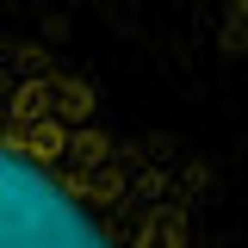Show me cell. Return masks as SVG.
<instances>
[{
    "instance_id": "obj_1",
    "label": "cell",
    "mask_w": 248,
    "mask_h": 248,
    "mask_svg": "<svg viewBox=\"0 0 248 248\" xmlns=\"http://www.w3.org/2000/svg\"><path fill=\"white\" fill-rule=\"evenodd\" d=\"M0 248H192L186 180L75 62L0 25Z\"/></svg>"
},
{
    "instance_id": "obj_2",
    "label": "cell",
    "mask_w": 248,
    "mask_h": 248,
    "mask_svg": "<svg viewBox=\"0 0 248 248\" xmlns=\"http://www.w3.org/2000/svg\"><path fill=\"white\" fill-rule=\"evenodd\" d=\"M236 13H242V19H248V0H236Z\"/></svg>"
}]
</instances>
